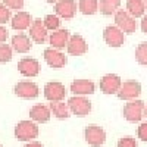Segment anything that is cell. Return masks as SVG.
<instances>
[{"instance_id":"obj_35","label":"cell","mask_w":147,"mask_h":147,"mask_svg":"<svg viewBox=\"0 0 147 147\" xmlns=\"http://www.w3.org/2000/svg\"><path fill=\"white\" fill-rule=\"evenodd\" d=\"M47 3H56V2H59V0H46Z\"/></svg>"},{"instance_id":"obj_30","label":"cell","mask_w":147,"mask_h":147,"mask_svg":"<svg viewBox=\"0 0 147 147\" xmlns=\"http://www.w3.org/2000/svg\"><path fill=\"white\" fill-rule=\"evenodd\" d=\"M118 147H137V141L132 137H124L118 141Z\"/></svg>"},{"instance_id":"obj_37","label":"cell","mask_w":147,"mask_h":147,"mask_svg":"<svg viewBox=\"0 0 147 147\" xmlns=\"http://www.w3.org/2000/svg\"><path fill=\"white\" fill-rule=\"evenodd\" d=\"M144 113H146V116H147V106H146V109H144Z\"/></svg>"},{"instance_id":"obj_12","label":"cell","mask_w":147,"mask_h":147,"mask_svg":"<svg viewBox=\"0 0 147 147\" xmlns=\"http://www.w3.org/2000/svg\"><path fill=\"white\" fill-rule=\"evenodd\" d=\"M47 28L44 25V22L41 19H34L32 25L30 27V38L37 43V44H44L49 38V34H47Z\"/></svg>"},{"instance_id":"obj_1","label":"cell","mask_w":147,"mask_h":147,"mask_svg":"<svg viewBox=\"0 0 147 147\" xmlns=\"http://www.w3.org/2000/svg\"><path fill=\"white\" fill-rule=\"evenodd\" d=\"M15 137L19 141H30L38 137V127L37 122L31 121H21L15 127Z\"/></svg>"},{"instance_id":"obj_33","label":"cell","mask_w":147,"mask_h":147,"mask_svg":"<svg viewBox=\"0 0 147 147\" xmlns=\"http://www.w3.org/2000/svg\"><path fill=\"white\" fill-rule=\"evenodd\" d=\"M140 28L144 34H147V15H144L141 18V22H140Z\"/></svg>"},{"instance_id":"obj_20","label":"cell","mask_w":147,"mask_h":147,"mask_svg":"<svg viewBox=\"0 0 147 147\" xmlns=\"http://www.w3.org/2000/svg\"><path fill=\"white\" fill-rule=\"evenodd\" d=\"M32 22H34V19L28 12H18L12 18V28L16 31H24V30H28L32 25Z\"/></svg>"},{"instance_id":"obj_11","label":"cell","mask_w":147,"mask_h":147,"mask_svg":"<svg viewBox=\"0 0 147 147\" xmlns=\"http://www.w3.org/2000/svg\"><path fill=\"white\" fill-rule=\"evenodd\" d=\"M55 12L59 18L72 19L77 13V3L75 0H59L55 3Z\"/></svg>"},{"instance_id":"obj_2","label":"cell","mask_w":147,"mask_h":147,"mask_svg":"<svg viewBox=\"0 0 147 147\" xmlns=\"http://www.w3.org/2000/svg\"><path fill=\"white\" fill-rule=\"evenodd\" d=\"M68 106L71 113L77 115V116H87L91 112V102L84 96H74L69 97Z\"/></svg>"},{"instance_id":"obj_22","label":"cell","mask_w":147,"mask_h":147,"mask_svg":"<svg viewBox=\"0 0 147 147\" xmlns=\"http://www.w3.org/2000/svg\"><path fill=\"white\" fill-rule=\"evenodd\" d=\"M146 6L143 0H127V12L132 18H143Z\"/></svg>"},{"instance_id":"obj_31","label":"cell","mask_w":147,"mask_h":147,"mask_svg":"<svg viewBox=\"0 0 147 147\" xmlns=\"http://www.w3.org/2000/svg\"><path fill=\"white\" fill-rule=\"evenodd\" d=\"M137 136L141 141H146L147 143V122L146 124H141L137 129Z\"/></svg>"},{"instance_id":"obj_24","label":"cell","mask_w":147,"mask_h":147,"mask_svg":"<svg viewBox=\"0 0 147 147\" xmlns=\"http://www.w3.org/2000/svg\"><path fill=\"white\" fill-rule=\"evenodd\" d=\"M78 9L82 15H94L99 10V2L97 0H80Z\"/></svg>"},{"instance_id":"obj_9","label":"cell","mask_w":147,"mask_h":147,"mask_svg":"<svg viewBox=\"0 0 147 147\" xmlns=\"http://www.w3.org/2000/svg\"><path fill=\"white\" fill-rule=\"evenodd\" d=\"M144 109H146V106H144V103L141 100L128 102L124 106V116H125V119L128 122H138L143 118Z\"/></svg>"},{"instance_id":"obj_5","label":"cell","mask_w":147,"mask_h":147,"mask_svg":"<svg viewBox=\"0 0 147 147\" xmlns=\"http://www.w3.org/2000/svg\"><path fill=\"white\" fill-rule=\"evenodd\" d=\"M84 137L90 146L93 147H100L106 141V132L99 125H88L84 131Z\"/></svg>"},{"instance_id":"obj_19","label":"cell","mask_w":147,"mask_h":147,"mask_svg":"<svg viewBox=\"0 0 147 147\" xmlns=\"http://www.w3.org/2000/svg\"><path fill=\"white\" fill-rule=\"evenodd\" d=\"M12 49L18 53H27L32 49V40L25 34H16L12 37Z\"/></svg>"},{"instance_id":"obj_36","label":"cell","mask_w":147,"mask_h":147,"mask_svg":"<svg viewBox=\"0 0 147 147\" xmlns=\"http://www.w3.org/2000/svg\"><path fill=\"white\" fill-rule=\"evenodd\" d=\"M143 3H144V6H146V9H147V0H143Z\"/></svg>"},{"instance_id":"obj_34","label":"cell","mask_w":147,"mask_h":147,"mask_svg":"<svg viewBox=\"0 0 147 147\" xmlns=\"http://www.w3.org/2000/svg\"><path fill=\"white\" fill-rule=\"evenodd\" d=\"M24 147H44L41 143H38V141H32V143H27Z\"/></svg>"},{"instance_id":"obj_39","label":"cell","mask_w":147,"mask_h":147,"mask_svg":"<svg viewBox=\"0 0 147 147\" xmlns=\"http://www.w3.org/2000/svg\"><path fill=\"white\" fill-rule=\"evenodd\" d=\"M0 2H2V0H0Z\"/></svg>"},{"instance_id":"obj_4","label":"cell","mask_w":147,"mask_h":147,"mask_svg":"<svg viewBox=\"0 0 147 147\" xmlns=\"http://www.w3.org/2000/svg\"><path fill=\"white\" fill-rule=\"evenodd\" d=\"M115 24H116L118 28H121L122 31L127 32V34H132V32H136V30H137L136 18H132L128 12L124 10V9L118 10L115 13Z\"/></svg>"},{"instance_id":"obj_7","label":"cell","mask_w":147,"mask_h":147,"mask_svg":"<svg viewBox=\"0 0 147 147\" xmlns=\"http://www.w3.org/2000/svg\"><path fill=\"white\" fill-rule=\"evenodd\" d=\"M103 38H105L106 44L110 46V47H121L125 43L124 31H122L121 28H118L116 25L106 27L105 31H103Z\"/></svg>"},{"instance_id":"obj_29","label":"cell","mask_w":147,"mask_h":147,"mask_svg":"<svg viewBox=\"0 0 147 147\" xmlns=\"http://www.w3.org/2000/svg\"><path fill=\"white\" fill-rule=\"evenodd\" d=\"M10 18H12L10 9L5 5H0V25H2V24H6Z\"/></svg>"},{"instance_id":"obj_13","label":"cell","mask_w":147,"mask_h":147,"mask_svg":"<svg viewBox=\"0 0 147 147\" xmlns=\"http://www.w3.org/2000/svg\"><path fill=\"white\" fill-rule=\"evenodd\" d=\"M18 71L22 74L24 77H35L38 75L40 72V63L38 60L34 59V57H24L18 62Z\"/></svg>"},{"instance_id":"obj_8","label":"cell","mask_w":147,"mask_h":147,"mask_svg":"<svg viewBox=\"0 0 147 147\" xmlns=\"http://www.w3.org/2000/svg\"><path fill=\"white\" fill-rule=\"evenodd\" d=\"M66 96V88L62 82L52 81L44 85V97L49 102H60Z\"/></svg>"},{"instance_id":"obj_10","label":"cell","mask_w":147,"mask_h":147,"mask_svg":"<svg viewBox=\"0 0 147 147\" xmlns=\"http://www.w3.org/2000/svg\"><path fill=\"white\" fill-rule=\"evenodd\" d=\"M43 56H44V60H46V63L50 66V68H63L65 65H66V62H68V59H66V56L60 52V50H57V49H46L44 50V53H43Z\"/></svg>"},{"instance_id":"obj_15","label":"cell","mask_w":147,"mask_h":147,"mask_svg":"<svg viewBox=\"0 0 147 147\" xmlns=\"http://www.w3.org/2000/svg\"><path fill=\"white\" fill-rule=\"evenodd\" d=\"M122 85V81L115 74H107L100 80V90L105 94H118Z\"/></svg>"},{"instance_id":"obj_17","label":"cell","mask_w":147,"mask_h":147,"mask_svg":"<svg viewBox=\"0 0 147 147\" xmlns=\"http://www.w3.org/2000/svg\"><path fill=\"white\" fill-rule=\"evenodd\" d=\"M69 41V31L68 30H56L53 31L50 35H49V43L53 49H57V50H62L68 46Z\"/></svg>"},{"instance_id":"obj_28","label":"cell","mask_w":147,"mask_h":147,"mask_svg":"<svg viewBox=\"0 0 147 147\" xmlns=\"http://www.w3.org/2000/svg\"><path fill=\"white\" fill-rule=\"evenodd\" d=\"M2 2L10 10H21L24 7V0H2Z\"/></svg>"},{"instance_id":"obj_26","label":"cell","mask_w":147,"mask_h":147,"mask_svg":"<svg viewBox=\"0 0 147 147\" xmlns=\"http://www.w3.org/2000/svg\"><path fill=\"white\" fill-rule=\"evenodd\" d=\"M43 22H44L46 28L50 30V31H56L60 27V19H59L57 15H46V18L43 19Z\"/></svg>"},{"instance_id":"obj_32","label":"cell","mask_w":147,"mask_h":147,"mask_svg":"<svg viewBox=\"0 0 147 147\" xmlns=\"http://www.w3.org/2000/svg\"><path fill=\"white\" fill-rule=\"evenodd\" d=\"M7 37H9V32L5 27L0 25V44H3L6 40H7Z\"/></svg>"},{"instance_id":"obj_25","label":"cell","mask_w":147,"mask_h":147,"mask_svg":"<svg viewBox=\"0 0 147 147\" xmlns=\"http://www.w3.org/2000/svg\"><path fill=\"white\" fill-rule=\"evenodd\" d=\"M136 59L140 65L147 66V43L138 44V47L136 49Z\"/></svg>"},{"instance_id":"obj_23","label":"cell","mask_w":147,"mask_h":147,"mask_svg":"<svg viewBox=\"0 0 147 147\" xmlns=\"http://www.w3.org/2000/svg\"><path fill=\"white\" fill-rule=\"evenodd\" d=\"M119 6H121V0H100V5H99L100 12L106 16L115 15L119 10Z\"/></svg>"},{"instance_id":"obj_18","label":"cell","mask_w":147,"mask_h":147,"mask_svg":"<svg viewBox=\"0 0 147 147\" xmlns=\"http://www.w3.org/2000/svg\"><path fill=\"white\" fill-rule=\"evenodd\" d=\"M94 90H96V84L91 80H75L71 84L72 94H77V96L93 94Z\"/></svg>"},{"instance_id":"obj_14","label":"cell","mask_w":147,"mask_h":147,"mask_svg":"<svg viewBox=\"0 0 147 147\" xmlns=\"http://www.w3.org/2000/svg\"><path fill=\"white\" fill-rule=\"evenodd\" d=\"M87 43L82 38V35L80 34H75V35H71L69 37V41H68V46H66V50L71 56H82L87 52Z\"/></svg>"},{"instance_id":"obj_16","label":"cell","mask_w":147,"mask_h":147,"mask_svg":"<svg viewBox=\"0 0 147 147\" xmlns=\"http://www.w3.org/2000/svg\"><path fill=\"white\" fill-rule=\"evenodd\" d=\"M50 115H52L50 107L43 103H37L30 109V118L34 122H37V124H46V122H49Z\"/></svg>"},{"instance_id":"obj_21","label":"cell","mask_w":147,"mask_h":147,"mask_svg":"<svg viewBox=\"0 0 147 147\" xmlns=\"http://www.w3.org/2000/svg\"><path fill=\"white\" fill-rule=\"evenodd\" d=\"M50 110H52V113L60 119V121H65L69 118V113H71V110H69V106L68 103L65 102H50Z\"/></svg>"},{"instance_id":"obj_6","label":"cell","mask_w":147,"mask_h":147,"mask_svg":"<svg viewBox=\"0 0 147 147\" xmlns=\"http://www.w3.org/2000/svg\"><path fill=\"white\" fill-rule=\"evenodd\" d=\"M141 94V84L136 80H128L121 85L118 97L121 100H132Z\"/></svg>"},{"instance_id":"obj_27","label":"cell","mask_w":147,"mask_h":147,"mask_svg":"<svg viewBox=\"0 0 147 147\" xmlns=\"http://www.w3.org/2000/svg\"><path fill=\"white\" fill-rule=\"evenodd\" d=\"M12 55H13V49L12 46H7L6 43L0 44V63H6L12 59Z\"/></svg>"},{"instance_id":"obj_3","label":"cell","mask_w":147,"mask_h":147,"mask_svg":"<svg viewBox=\"0 0 147 147\" xmlns=\"http://www.w3.org/2000/svg\"><path fill=\"white\" fill-rule=\"evenodd\" d=\"M13 93L18 97H21V99L30 100V99H35V97L40 94V90H38V85L35 82H31L30 80H24V81H19L15 85Z\"/></svg>"},{"instance_id":"obj_38","label":"cell","mask_w":147,"mask_h":147,"mask_svg":"<svg viewBox=\"0 0 147 147\" xmlns=\"http://www.w3.org/2000/svg\"><path fill=\"white\" fill-rule=\"evenodd\" d=\"M0 147H3V146H2V144H0Z\"/></svg>"}]
</instances>
